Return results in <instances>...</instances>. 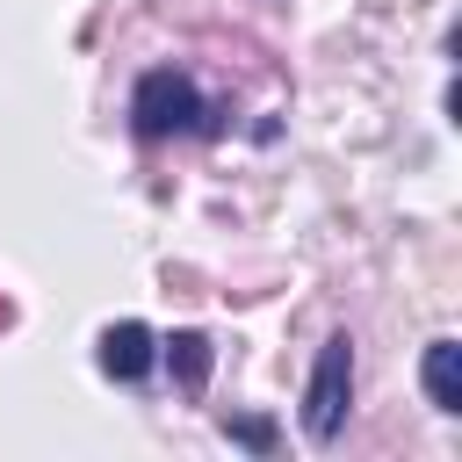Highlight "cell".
<instances>
[{"label":"cell","instance_id":"cell-1","mask_svg":"<svg viewBox=\"0 0 462 462\" xmlns=\"http://www.w3.org/2000/svg\"><path fill=\"white\" fill-rule=\"evenodd\" d=\"M346 397H354V339L332 332L318 346V368H310V390H303V433L310 440H332L346 426Z\"/></svg>","mask_w":462,"mask_h":462},{"label":"cell","instance_id":"cell-2","mask_svg":"<svg viewBox=\"0 0 462 462\" xmlns=\"http://www.w3.org/2000/svg\"><path fill=\"white\" fill-rule=\"evenodd\" d=\"M130 123H137V137H180V130H195V123H202V94H195L173 65H159V72H144V79H137Z\"/></svg>","mask_w":462,"mask_h":462},{"label":"cell","instance_id":"cell-3","mask_svg":"<svg viewBox=\"0 0 462 462\" xmlns=\"http://www.w3.org/2000/svg\"><path fill=\"white\" fill-rule=\"evenodd\" d=\"M152 332L137 325V318H123V325H108L101 332V368L116 375V383H137V375H152Z\"/></svg>","mask_w":462,"mask_h":462},{"label":"cell","instance_id":"cell-4","mask_svg":"<svg viewBox=\"0 0 462 462\" xmlns=\"http://www.w3.org/2000/svg\"><path fill=\"white\" fill-rule=\"evenodd\" d=\"M426 397L440 411H462V346L455 339H433L426 346Z\"/></svg>","mask_w":462,"mask_h":462},{"label":"cell","instance_id":"cell-5","mask_svg":"<svg viewBox=\"0 0 462 462\" xmlns=\"http://www.w3.org/2000/svg\"><path fill=\"white\" fill-rule=\"evenodd\" d=\"M166 368H173L180 390H202V383H209V339H202V332H173V339H166Z\"/></svg>","mask_w":462,"mask_h":462},{"label":"cell","instance_id":"cell-6","mask_svg":"<svg viewBox=\"0 0 462 462\" xmlns=\"http://www.w3.org/2000/svg\"><path fill=\"white\" fill-rule=\"evenodd\" d=\"M224 433H231V440H245V448H260V455L274 448V426H267V419H224Z\"/></svg>","mask_w":462,"mask_h":462},{"label":"cell","instance_id":"cell-7","mask_svg":"<svg viewBox=\"0 0 462 462\" xmlns=\"http://www.w3.org/2000/svg\"><path fill=\"white\" fill-rule=\"evenodd\" d=\"M7 318H14V310H7V296H0V325H7Z\"/></svg>","mask_w":462,"mask_h":462}]
</instances>
